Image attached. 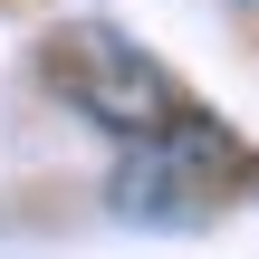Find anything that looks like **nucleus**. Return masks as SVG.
I'll return each instance as SVG.
<instances>
[{
	"label": "nucleus",
	"instance_id": "obj_2",
	"mask_svg": "<svg viewBox=\"0 0 259 259\" xmlns=\"http://www.w3.org/2000/svg\"><path fill=\"white\" fill-rule=\"evenodd\" d=\"M48 77H58V96L96 125V135H154L183 96H173V77H163V58L154 48H135L125 29H106V19H77V29H58L48 38Z\"/></svg>",
	"mask_w": 259,
	"mask_h": 259
},
{
	"label": "nucleus",
	"instance_id": "obj_1",
	"mask_svg": "<svg viewBox=\"0 0 259 259\" xmlns=\"http://www.w3.org/2000/svg\"><path fill=\"white\" fill-rule=\"evenodd\" d=\"M240 163V144H231V125H202V115H163L154 135H135L125 144V163H115V183H106V202H115V221H163V231H192V221H211L221 211V173Z\"/></svg>",
	"mask_w": 259,
	"mask_h": 259
}]
</instances>
